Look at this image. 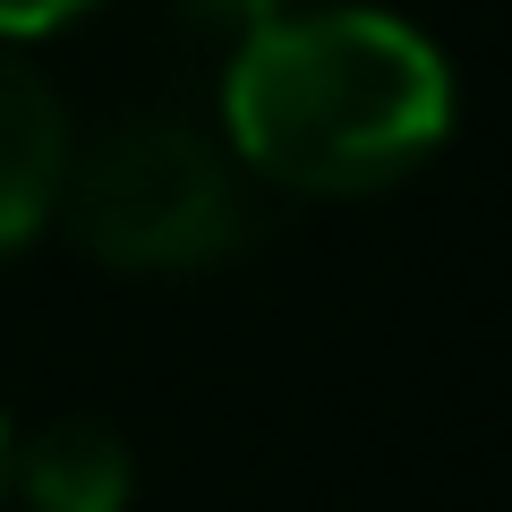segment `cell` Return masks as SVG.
<instances>
[{
  "label": "cell",
  "mask_w": 512,
  "mask_h": 512,
  "mask_svg": "<svg viewBox=\"0 0 512 512\" xmlns=\"http://www.w3.org/2000/svg\"><path fill=\"white\" fill-rule=\"evenodd\" d=\"M222 128L265 180L367 197L453 137V69L393 9H308L222 60Z\"/></svg>",
  "instance_id": "6da1fadb"
},
{
  "label": "cell",
  "mask_w": 512,
  "mask_h": 512,
  "mask_svg": "<svg viewBox=\"0 0 512 512\" xmlns=\"http://www.w3.org/2000/svg\"><path fill=\"white\" fill-rule=\"evenodd\" d=\"M52 214H69L77 248H94L120 274L214 265L256 222L248 188H239V163L205 128L171 120V111H137V120H111L103 137L69 146Z\"/></svg>",
  "instance_id": "7a4b0ae2"
},
{
  "label": "cell",
  "mask_w": 512,
  "mask_h": 512,
  "mask_svg": "<svg viewBox=\"0 0 512 512\" xmlns=\"http://www.w3.org/2000/svg\"><path fill=\"white\" fill-rule=\"evenodd\" d=\"M60 171H69V120L60 94L43 86L26 60L0 52V256L52 222L60 205Z\"/></svg>",
  "instance_id": "3957f363"
},
{
  "label": "cell",
  "mask_w": 512,
  "mask_h": 512,
  "mask_svg": "<svg viewBox=\"0 0 512 512\" xmlns=\"http://www.w3.org/2000/svg\"><path fill=\"white\" fill-rule=\"evenodd\" d=\"M9 487L35 512H128V444L103 419H52L26 444H9Z\"/></svg>",
  "instance_id": "277c9868"
},
{
  "label": "cell",
  "mask_w": 512,
  "mask_h": 512,
  "mask_svg": "<svg viewBox=\"0 0 512 512\" xmlns=\"http://www.w3.org/2000/svg\"><path fill=\"white\" fill-rule=\"evenodd\" d=\"M180 18H188L197 43H214V52L231 60V52H248L274 18H291V9H282V0H180Z\"/></svg>",
  "instance_id": "5b68a950"
},
{
  "label": "cell",
  "mask_w": 512,
  "mask_h": 512,
  "mask_svg": "<svg viewBox=\"0 0 512 512\" xmlns=\"http://www.w3.org/2000/svg\"><path fill=\"white\" fill-rule=\"evenodd\" d=\"M94 0H0V35L26 43V35H60L69 18H86Z\"/></svg>",
  "instance_id": "8992f818"
},
{
  "label": "cell",
  "mask_w": 512,
  "mask_h": 512,
  "mask_svg": "<svg viewBox=\"0 0 512 512\" xmlns=\"http://www.w3.org/2000/svg\"><path fill=\"white\" fill-rule=\"evenodd\" d=\"M0 495H9V427H0Z\"/></svg>",
  "instance_id": "52a82bcc"
}]
</instances>
